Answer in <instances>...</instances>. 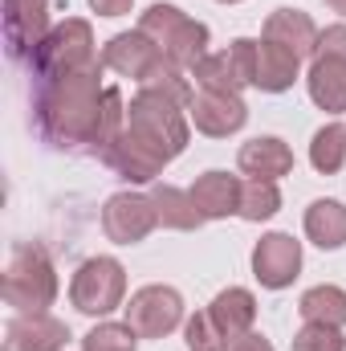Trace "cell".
Masks as SVG:
<instances>
[{
	"label": "cell",
	"mask_w": 346,
	"mask_h": 351,
	"mask_svg": "<svg viewBox=\"0 0 346 351\" xmlns=\"http://www.w3.org/2000/svg\"><path fill=\"white\" fill-rule=\"evenodd\" d=\"M102 62L66 74V78H49L37 82L33 90V123L37 135L57 147V152H90L94 147V131H98V110H102Z\"/></svg>",
	"instance_id": "6da1fadb"
},
{
	"label": "cell",
	"mask_w": 346,
	"mask_h": 351,
	"mask_svg": "<svg viewBox=\"0 0 346 351\" xmlns=\"http://www.w3.org/2000/svg\"><path fill=\"white\" fill-rule=\"evenodd\" d=\"M0 290H4V302L16 306L21 315H45V306H53V298H57V269L49 262L45 245L21 241L8 254Z\"/></svg>",
	"instance_id": "7a4b0ae2"
},
{
	"label": "cell",
	"mask_w": 346,
	"mask_h": 351,
	"mask_svg": "<svg viewBox=\"0 0 346 351\" xmlns=\"http://www.w3.org/2000/svg\"><path fill=\"white\" fill-rule=\"evenodd\" d=\"M139 33H147L159 53L179 66V70H196L204 58H208V25L204 21H191L183 8L175 4H151L143 16H139Z\"/></svg>",
	"instance_id": "3957f363"
},
{
	"label": "cell",
	"mask_w": 346,
	"mask_h": 351,
	"mask_svg": "<svg viewBox=\"0 0 346 351\" xmlns=\"http://www.w3.org/2000/svg\"><path fill=\"white\" fill-rule=\"evenodd\" d=\"M98 49H94V29L82 16H66L62 25H53V33L41 41L37 58L29 62V74L37 82H49V78H66V74H78L98 66Z\"/></svg>",
	"instance_id": "277c9868"
},
{
	"label": "cell",
	"mask_w": 346,
	"mask_h": 351,
	"mask_svg": "<svg viewBox=\"0 0 346 351\" xmlns=\"http://www.w3.org/2000/svg\"><path fill=\"white\" fill-rule=\"evenodd\" d=\"M127 127L143 139H151L159 152L179 156L187 147V135H191V119H187V106H179L172 98L155 94V90H139L127 106Z\"/></svg>",
	"instance_id": "5b68a950"
},
{
	"label": "cell",
	"mask_w": 346,
	"mask_h": 351,
	"mask_svg": "<svg viewBox=\"0 0 346 351\" xmlns=\"http://www.w3.org/2000/svg\"><path fill=\"white\" fill-rule=\"evenodd\" d=\"M306 90L318 110L343 114L346 110V25H330L318 33V49L310 58Z\"/></svg>",
	"instance_id": "8992f818"
},
{
	"label": "cell",
	"mask_w": 346,
	"mask_h": 351,
	"mask_svg": "<svg viewBox=\"0 0 346 351\" xmlns=\"http://www.w3.org/2000/svg\"><path fill=\"white\" fill-rule=\"evenodd\" d=\"M122 298H127V269H122V262H114V258H90V262L78 265V274L70 282V302L82 315L102 319V315L118 311Z\"/></svg>",
	"instance_id": "52a82bcc"
},
{
	"label": "cell",
	"mask_w": 346,
	"mask_h": 351,
	"mask_svg": "<svg viewBox=\"0 0 346 351\" xmlns=\"http://www.w3.org/2000/svg\"><path fill=\"white\" fill-rule=\"evenodd\" d=\"M53 0H4V45L12 62H33L41 41L53 33Z\"/></svg>",
	"instance_id": "ba28073f"
},
{
	"label": "cell",
	"mask_w": 346,
	"mask_h": 351,
	"mask_svg": "<svg viewBox=\"0 0 346 351\" xmlns=\"http://www.w3.org/2000/svg\"><path fill=\"white\" fill-rule=\"evenodd\" d=\"M253 74H257V41L249 37H237L224 53H208L191 70L196 86L216 94H241L245 86H253Z\"/></svg>",
	"instance_id": "9c48e42d"
},
{
	"label": "cell",
	"mask_w": 346,
	"mask_h": 351,
	"mask_svg": "<svg viewBox=\"0 0 346 351\" xmlns=\"http://www.w3.org/2000/svg\"><path fill=\"white\" fill-rule=\"evenodd\" d=\"M127 323L135 327L139 339H168L175 327L183 323V298L175 286H143L131 294V302L122 306Z\"/></svg>",
	"instance_id": "30bf717a"
},
{
	"label": "cell",
	"mask_w": 346,
	"mask_h": 351,
	"mask_svg": "<svg viewBox=\"0 0 346 351\" xmlns=\"http://www.w3.org/2000/svg\"><path fill=\"white\" fill-rule=\"evenodd\" d=\"M155 225H159V213L151 192H114L102 208V233L114 245H139L151 237Z\"/></svg>",
	"instance_id": "8fae6325"
},
{
	"label": "cell",
	"mask_w": 346,
	"mask_h": 351,
	"mask_svg": "<svg viewBox=\"0 0 346 351\" xmlns=\"http://www.w3.org/2000/svg\"><path fill=\"white\" fill-rule=\"evenodd\" d=\"M98 160H102L114 176L131 180V184H155V176H163V168L172 164L168 152H159L151 139L135 135L131 127H122V135H118L110 147H102Z\"/></svg>",
	"instance_id": "7c38bea8"
},
{
	"label": "cell",
	"mask_w": 346,
	"mask_h": 351,
	"mask_svg": "<svg viewBox=\"0 0 346 351\" xmlns=\"http://www.w3.org/2000/svg\"><path fill=\"white\" fill-rule=\"evenodd\" d=\"M187 119H191V127H196L200 135H208V139H228V135H237V131L249 123V106H245L241 94L200 90V94H191V102H187Z\"/></svg>",
	"instance_id": "4fadbf2b"
},
{
	"label": "cell",
	"mask_w": 346,
	"mask_h": 351,
	"mask_svg": "<svg viewBox=\"0 0 346 351\" xmlns=\"http://www.w3.org/2000/svg\"><path fill=\"white\" fill-rule=\"evenodd\" d=\"M253 274L265 290H285L302 274V241L289 233H265L253 245Z\"/></svg>",
	"instance_id": "5bb4252c"
},
{
	"label": "cell",
	"mask_w": 346,
	"mask_h": 351,
	"mask_svg": "<svg viewBox=\"0 0 346 351\" xmlns=\"http://www.w3.org/2000/svg\"><path fill=\"white\" fill-rule=\"evenodd\" d=\"M159 62H163L159 45H155L147 33H139V29L110 37V41H106V49H102V66H106V70H114L118 78H135V82H143Z\"/></svg>",
	"instance_id": "9a60e30c"
},
{
	"label": "cell",
	"mask_w": 346,
	"mask_h": 351,
	"mask_svg": "<svg viewBox=\"0 0 346 351\" xmlns=\"http://www.w3.org/2000/svg\"><path fill=\"white\" fill-rule=\"evenodd\" d=\"M70 343V327L53 315H16L4 327L0 351H62Z\"/></svg>",
	"instance_id": "2e32d148"
},
{
	"label": "cell",
	"mask_w": 346,
	"mask_h": 351,
	"mask_svg": "<svg viewBox=\"0 0 346 351\" xmlns=\"http://www.w3.org/2000/svg\"><path fill=\"white\" fill-rule=\"evenodd\" d=\"M265 41L289 49L293 58H314L318 49V25L302 8H273L265 21Z\"/></svg>",
	"instance_id": "e0dca14e"
},
{
	"label": "cell",
	"mask_w": 346,
	"mask_h": 351,
	"mask_svg": "<svg viewBox=\"0 0 346 351\" xmlns=\"http://www.w3.org/2000/svg\"><path fill=\"white\" fill-rule=\"evenodd\" d=\"M241 176L228 172H204L196 176V184L187 188L196 208L204 213V221H224V217H237L241 213Z\"/></svg>",
	"instance_id": "ac0fdd59"
},
{
	"label": "cell",
	"mask_w": 346,
	"mask_h": 351,
	"mask_svg": "<svg viewBox=\"0 0 346 351\" xmlns=\"http://www.w3.org/2000/svg\"><path fill=\"white\" fill-rule=\"evenodd\" d=\"M237 168L249 176V180H281V176L293 172V152L277 135H257V139H249L241 147Z\"/></svg>",
	"instance_id": "d6986e66"
},
{
	"label": "cell",
	"mask_w": 346,
	"mask_h": 351,
	"mask_svg": "<svg viewBox=\"0 0 346 351\" xmlns=\"http://www.w3.org/2000/svg\"><path fill=\"white\" fill-rule=\"evenodd\" d=\"M208 315L216 319V327L224 331V339H237V335L253 331V323H257V298L245 286H228V290H220L212 298Z\"/></svg>",
	"instance_id": "ffe728a7"
},
{
	"label": "cell",
	"mask_w": 346,
	"mask_h": 351,
	"mask_svg": "<svg viewBox=\"0 0 346 351\" xmlns=\"http://www.w3.org/2000/svg\"><path fill=\"white\" fill-rule=\"evenodd\" d=\"M297 70H302V58H293L289 49L273 45V41H257V74H253V86L265 94H285V90L297 82Z\"/></svg>",
	"instance_id": "44dd1931"
},
{
	"label": "cell",
	"mask_w": 346,
	"mask_h": 351,
	"mask_svg": "<svg viewBox=\"0 0 346 351\" xmlns=\"http://www.w3.org/2000/svg\"><path fill=\"white\" fill-rule=\"evenodd\" d=\"M151 200H155V213H159V225L175 229V233H191L204 225V213L196 208L191 192L175 188V184H151Z\"/></svg>",
	"instance_id": "7402d4cb"
},
{
	"label": "cell",
	"mask_w": 346,
	"mask_h": 351,
	"mask_svg": "<svg viewBox=\"0 0 346 351\" xmlns=\"http://www.w3.org/2000/svg\"><path fill=\"white\" fill-rule=\"evenodd\" d=\"M306 237L318 250H343L346 245V204L343 200H314L306 208Z\"/></svg>",
	"instance_id": "603a6c76"
},
{
	"label": "cell",
	"mask_w": 346,
	"mask_h": 351,
	"mask_svg": "<svg viewBox=\"0 0 346 351\" xmlns=\"http://www.w3.org/2000/svg\"><path fill=\"white\" fill-rule=\"evenodd\" d=\"M306 323H326V327H346V290L343 286H314L297 302Z\"/></svg>",
	"instance_id": "cb8c5ba5"
},
{
	"label": "cell",
	"mask_w": 346,
	"mask_h": 351,
	"mask_svg": "<svg viewBox=\"0 0 346 351\" xmlns=\"http://www.w3.org/2000/svg\"><path fill=\"white\" fill-rule=\"evenodd\" d=\"M310 164H314V172H322V176H334L346 168V127L343 123H326V127L314 131Z\"/></svg>",
	"instance_id": "d4e9b609"
},
{
	"label": "cell",
	"mask_w": 346,
	"mask_h": 351,
	"mask_svg": "<svg viewBox=\"0 0 346 351\" xmlns=\"http://www.w3.org/2000/svg\"><path fill=\"white\" fill-rule=\"evenodd\" d=\"M277 208H281L277 180H245V184H241V213H237V217L261 225V221L277 217Z\"/></svg>",
	"instance_id": "484cf974"
},
{
	"label": "cell",
	"mask_w": 346,
	"mask_h": 351,
	"mask_svg": "<svg viewBox=\"0 0 346 351\" xmlns=\"http://www.w3.org/2000/svg\"><path fill=\"white\" fill-rule=\"evenodd\" d=\"M122 127H127V102H122V90L118 86H106L102 94V110H98V131H94V156L102 152V147H110L118 135H122Z\"/></svg>",
	"instance_id": "4316f807"
},
{
	"label": "cell",
	"mask_w": 346,
	"mask_h": 351,
	"mask_svg": "<svg viewBox=\"0 0 346 351\" xmlns=\"http://www.w3.org/2000/svg\"><path fill=\"white\" fill-rule=\"evenodd\" d=\"M139 90H155V94H163V98H172V102H179V106H187L191 102V82H187V70H179V66H172L168 58L139 82Z\"/></svg>",
	"instance_id": "83f0119b"
},
{
	"label": "cell",
	"mask_w": 346,
	"mask_h": 351,
	"mask_svg": "<svg viewBox=\"0 0 346 351\" xmlns=\"http://www.w3.org/2000/svg\"><path fill=\"white\" fill-rule=\"evenodd\" d=\"M139 335L131 323H98L82 335V351H135Z\"/></svg>",
	"instance_id": "f1b7e54d"
},
{
	"label": "cell",
	"mask_w": 346,
	"mask_h": 351,
	"mask_svg": "<svg viewBox=\"0 0 346 351\" xmlns=\"http://www.w3.org/2000/svg\"><path fill=\"white\" fill-rule=\"evenodd\" d=\"M183 343H187V351H224L228 348L224 331L216 327V319L208 311H200V315H191L183 323Z\"/></svg>",
	"instance_id": "f546056e"
},
{
	"label": "cell",
	"mask_w": 346,
	"mask_h": 351,
	"mask_svg": "<svg viewBox=\"0 0 346 351\" xmlns=\"http://www.w3.org/2000/svg\"><path fill=\"white\" fill-rule=\"evenodd\" d=\"M293 351H346L343 327H326V323H302V331L293 335Z\"/></svg>",
	"instance_id": "4dcf8cb0"
},
{
	"label": "cell",
	"mask_w": 346,
	"mask_h": 351,
	"mask_svg": "<svg viewBox=\"0 0 346 351\" xmlns=\"http://www.w3.org/2000/svg\"><path fill=\"white\" fill-rule=\"evenodd\" d=\"M224 351H273V343H269L261 331H245V335L228 339V348H224Z\"/></svg>",
	"instance_id": "1f68e13d"
},
{
	"label": "cell",
	"mask_w": 346,
	"mask_h": 351,
	"mask_svg": "<svg viewBox=\"0 0 346 351\" xmlns=\"http://www.w3.org/2000/svg\"><path fill=\"white\" fill-rule=\"evenodd\" d=\"M131 4L135 0H90V8L98 16H122V12H131Z\"/></svg>",
	"instance_id": "d6a6232c"
},
{
	"label": "cell",
	"mask_w": 346,
	"mask_h": 351,
	"mask_svg": "<svg viewBox=\"0 0 346 351\" xmlns=\"http://www.w3.org/2000/svg\"><path fill=\"white\" fill-rule=\"evenodd\" d=\"M326 4H330V8H334L338 16H346V0H326Z\"/></svg>",
	"instance_id": "836d02e7"
},
{
	"label": "cell",
	"mask_w": 346,
	"mask_h": 351,
	"mask_svg": "<svg viewBox=\"0 0 346 351\" xmlns=\"http://www.w3.org/2000/svg\"><path fill=\"white\" fill-rule=\"evenodd\" d=\"M220 4H241V0H220Z\"/></svg>",
	"instance_id": "e575fe53"
}]
</instances>
